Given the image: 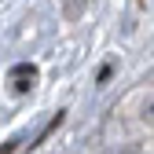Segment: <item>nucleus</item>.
<instances>
[{
  "mask_svg": "<svg viewBox=\"0 0 154 154\" xmlns=\"http://www.w3.org/2000/svg\"><path fill=\"white\" fill-rule=\"evenodd\" d=\"M8 85H11V92L26 95V92L37 85V66H33V63H18V66H11V70H8Z\"/></svg>",
  "mask_w": 154,
  "mask_h": 154,
  "instance_id": "1",
  "label": "nucleus"
},
{
  "mask_svg": "<svg viewBox=\"0 0 154 154\" xmlns=\"http://www.w3.org/2000/svg\"><path fill=\"white\" fill-rule=\"evenodd\" d=\"M15 150H18V140H11L8 147H0V154H15Z\"/></svg>",
  "mask_w": 154,
  "mask_h": 154,
  "instance_id": "2",
  "label": "nucleus"
}]
</instances>
